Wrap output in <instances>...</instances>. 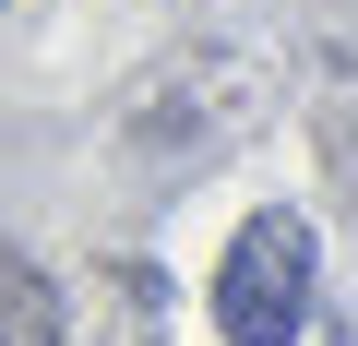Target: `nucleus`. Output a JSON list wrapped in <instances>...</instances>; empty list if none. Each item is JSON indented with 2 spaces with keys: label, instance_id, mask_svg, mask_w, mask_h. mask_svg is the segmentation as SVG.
I'll return each instance as SVG.
<instances>
[{
  "label": "nucleus",
  "instance_id": "f257e3e1",
  "mask_svg": "<svg viewBox=\"0 0 358 346\" xmlns=\"http://www.w3.org/2000/svg\"><path fill=\"white\" fill-rule=\"evenodd\" d=\"M299 322H310V227L287 203H263L215 263V334L227 346H299Z\"/></svg>",
  "mask_w": 358,
  "mask_h": 346
},
{
  "label": "nucleus",
  "instance_id": "f03ea898",
  "mask_svg": "<svg viewBox=\"0 0 358 346\" xmlns=\"http://www.w3.org/2000/svg\"><path fill=\"white\" fill-rule=\"evenodd\" d=\"M0 322H13V346H60V298H48V275H36V263L0 275Z\"/></svg>",
  "mask_w": 358,
  "mask_h": 346
}]
</instances>
